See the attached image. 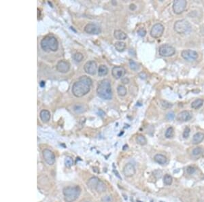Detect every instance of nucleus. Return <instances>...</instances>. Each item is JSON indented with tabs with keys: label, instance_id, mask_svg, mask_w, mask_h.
<instances>
[{
	"label": "nucleus",
	"instance_id": "nucleus-38",
	"mask_svg": "<svg viewBox=\"0 0 204 202\" xmlns=\"http://www.w3.org/2000/svg\"><path fill=\"white\" fill-rule=\"evenodd\" d=\"M138 34L141 37H144L146 34V31L144 28H140L138 30Z\"/></svg>",
	"mask_w": 204,
	"mask_h": 202
},
{
	"label": "nucleus",
	"instance_id": "nucleus-31",
	"mask_svg": "<svg viewBox=\"0 0 204 202\" xmlns=\"http://www.w3.org/2000/svg\"><path fill=\"white\" fill-rule=\"evenodd\" d=\"M203 153V149L201 147H197L194 148L192 151V154L194 157H199Z\"/></svg>",
	"mask_w": 204,
	"mask_h": 202
},
{
	"label": "nucleus",
	"instance_id": "nucleus-26",
	"mask_svg": "<svg viewBox=\"0 0 204 202\" xmlns=\"http://www.w3.org/2000/svg\"><path fill=\"white\" fill-rule=\"evenodd\" d=\"M106 189V185L105 184L102 180H99L98 184H97V187L95 188V190L98 193H103L104 192Z\"/></svg>",
	"mask_w": 204,
	"mask_h": 202
},
{
	"label": "nucleus",
	"instance_id": "nucleus-36",
	"mask_svg": "<svg viewBox=\"0 0 204 202\" xmlns=\"http://www.w3.org/2000/svg\"><path fill=\"white\" fill-rule=\"evenodd\" d=\"M195 171H196V169H195L194 167H192V166H189V167L186 168L187 173L190 174V175L193 174L195 172Z\"/></svg>",
	"mask_w": 204,
	"mask_h": 202
},
{
	"label": "nucleus",
	"instance_id": "nucleus-12",
	"mask_svg": "<svg viewBox=\"0 0 204 202\" xmlns=\"http://www.w3.org/2000/svg\"><path fill=\"white\" fill-rule=\"evenodd\" d=\"M126 70L121 66H115L112 70V74L115 79H120L125 76Z\"/></svg>",
	"mask_w": 204,
	"mask_h": 202
},
{
	"label": "nucleus",
	"instance_id": "nucleus-6",
	"mask_svg": "<svg viewBox=\"0 0 204 202\" xmlns=\"http://www.w3.org/2000/svg\"><path fill=\"white\" fill-rule=\"evenodd\" d=\"M159 53L162 57H172L176 53L175 48L169 44H163L159 48Z\"/></svg>",
	"mask_w": 204,
	"mask_h": 202
},
{
	"label": "nucleus",
	"instance_id": "nucleus-32",
	"mask_svg": "<svg viewBox=\"0 0 204 202\" xmlns=\"http://www.w3.org/2000/svg\"><path fill=\"white\" fill-rule=\"evenodd\" d=\"M74 164V160L71 157H67L65 159V165L67 167H70Z\"/></svg>",
	"mask_w": 204,
	"mask_h": 202
},
{
	"label": "nucleus",
	"instance_id": "nucleus-33",
	"mask_svg": "<svg viewBox=\"0 0 204 202\" xmlns=\"http://www.w3.org/2000/svg\"><path fill=\"white\" fill-rule=\"evenodd\" d=\"M73 58L74 61H76V62H81L83 59V55L80 53V52H76V53L74 55Z\"/></svg>",
	"mask_w": 204,
	"mask_h": 202
},
{
	"label": "nucleus",
	"instance_id": "nucleus-27",
	"mask_svg": "<svg viewBox=\"0 0 204 202\" xmlns=\"http://www.w3.org/2000/svg\"><path fill=\"white\" fill-rule=\"evenodd\" d=\"M114 46H115V48L117 50V51L119 52H122L126 48V44H125V42L123 41H116L114 44Z\"/></svg>",
	"mask_w": 204,
	"mask_h": 202
},
{
	"label": "nucleus",
	"instance_id": "nucleus-2",
	"mask_svg": "<svg viewBox=\"0 0 204 202\" xmlns=\"http://www.w3.org/2000/svg\"><path fill=\"white\" fill-rule=\"evenodd\" d=\"M97 93L100 98L105 100H110L112 98V92L110 81L104 79L100 81L97 88Z\"/></svg>",
	"mask_w": 204,
	"mask_h": 202
},
{
	"label": "nucleus",
	"instance_id": "nucleus-10",
	"mask_svg": "<svg viewBox=\"0 0 204 202\" xmlns=\"http://www.w3.org/2000/svg\"><path fill=\"white\" fill-rule=\"evenodd\" d=\"M97 70V65L94 61H89L86 62L84 65V70L85 72L90 75H95Z\"/></svg>",
	"mask_w": 204,
	"mask_h": 202
},
{
	"label": "nucleus",
	"instance_id": "nucleus-1",
	"mask_svg": "<svg viewBox=\"0 0 204 202\" xmlns=\"http://www.w3.org/2000/svg\"><path fill=\"white\" fill-rule=\"evenodd\" d=\"M92 80L86 76H81L72 86V93L76 98H81L87 94L91 89Z\"/></svg>",
	"mask_w": 204,
	"mask_h": 202
},
{
	"label": "nucleus",
	"instance_id": "nucleus-40",
	"mask_svg": "<svg viewBox=\"0 0 204 202\" xmlns=\"http://www.w3.org/2000/svg\"><path fill=\"white\" fill-rule=\"evenodd\" d=\"M162 106H163V107L165 108H167V106H168L169 108H171L172 106V105L171 104H169V103H167V101H162Z\"/></svg>",
	"mask_w": 204,
	"mask_h": 202
},
{
	"label": "nucleus",
	"instance_id": "nucleus-22",
	"mask_svg": "<svg viewBox=\"0 0 204 202\" xmlns=\"http://www.w3.org/2000/svg\"><path fill=\"white\" fill-rule=\"evenodd\" d=\"M203 101L202 99H195V101L192 102L191 104V108L193 109H199L201 107L203 106Z\"/></svg>",
	"mask_w": 204,
	"mask_h": 202
},
{
	"label": "nucleus",
	"instance_id": "nucleus-44",
	"mask_svg": "<svg viewBox=\"0 0 204 202\" xmlns=\"http://www.w3.org/2000/svg\"><path fill=\"white\" fill-rule=\"evenodd\" d=\"M40 86L41 87H44V86H45V82L44 81H41L40 82Z\"/></svg>",
	"mask_w": 204,
	"mask_h": 202
},
{
	"label": "nucleus",
	"instance_id": "nucleus-37",
	"mask_svg": "<svg viewBox=\"0 0 204 202\" xmlns=\"http://www.w3.org/2000/svg\"><path fill=\"white\" fill-rule=\"evenodd\" d=\"M190 132H191V129H190L189 127H186L185 129H184V131L183 132V137L184 138H187L189 137V135H190Z\"/></svg>",
	"mask_w": 204,
	"mask_h": 202
},
{
	"label": "nucleus",
	"instance_id": "nucleus-34",
	"mask_svg": "<svg viewBox=\"0 0 204 202\" xmlns=\"http://www.w3.org/2000/svg\"><path fill=\"white\" fill-rule=\"evenodd\" d=\"M129 67L132 70L137 71L139 69V65L137 63L133 61V60H130L129 61Z\"/></svg>",
	"mask_w": 204,
	"mask_h": 202
},
{
	"label": "nucleus",
	"instance_id": "nucleus-16",
	"mask_svg": "<svg viewBox=\"0 0 204 202\" xmlns=\"http://www.w3.org/2000/svg\"><path fill=\"white\" fill-rule=\"evenodd\" d=\"M124 175L127 177H131L135 174V168L131 163H127L123 168Z\"/></svg>",
	"mask_w": 204,
	"mask_h": 202
},
{
	"label": "nucleus",
	"instance_id": "nucleus-3",
	"mask_svg": "<svg viewBox=\"0 0 204 202\" xmlns=\"http://www.w3.org/2000/svg\"><path fill=\"white\" fill-rule=\"evenodd\" d=\"M41 48L44 51L48 52L50 51L55 52L59 48L58 41L53 35H47L41 40L40 42Z\"/></svg>",
	"mask_w": 204,
	"mask_h": 202
},
{
	"label": "nucleus",
	"instance_id": "nucleus-45",
	"mask_svg": "<svg viewBox=\"0 0 204 202\" xmlns=\"http://www.w3.org/2000/svg\"><path fill=\"white\" fill-rule=\"evenodd\" d=\"M114 173H115V174H116V176L117 177H118V178H120V179H121V176H119V173H118V171H117L116 170V171H115V170H114Z\"/></svg>",
	"mask_w": 204,
	"mask_h": 202
},
{
	"label": "nucleus",
	"instance_id": "nucleus-5",
	"mask_svg": "<svg viewBox=\"0 0 204 202\" xmlns=\"http://www.w3.org/2000/svg\"><path fill=\"white\" fill-rule=\"evenodd\" d=\"M174 31L178 34H186L191 31V25L186 20H178L174 23Z\"/></svg>",
	"mask_w": 204,
	"mask_h": 202
},
{
	"label": "nucleus",
	"instance_id": "nucleus-4",
	"mask_svg": "<svg viewBox=\"0 0 204 202\" xmlns=\"http://www.w3.org/2000/svg\"><path fill=\"white\" fill-rule=\"evenodd\" d=\"M80 189L78 187H68L63 189V195L65 201L73 202L76 201L80 194Z\"/></svg>",
	"mask_w": 204,
	"mask_h": 202
},
{
	"label": "nucleus",
	"instance_id": "nucleus-17",
	"mask_svg": "<svg viewBox=\"0 0 204 202\" xmlns=\"http://www.w3.org/2000/svg\"><path fill=\"white\" fill-rule=\"evenodd\" d=\"M40 117L43 123H48L51 119V112L47 110H42L40 112Z\"/></svg>",
	"mask_w": 204,
	"mask_h": 202
},
{
	"label": "nucleus",
	"instance_id": "nucleus-29",
	"mask_svg": "<svg viewBox=\"0 0 204 202\" xmlns=\"http://www.w3.org/2000/svg\"><path fill=\"white\" fill-rule=\"evenodd\" d=\"M165 135H166V137L168 138V139H169V138H172L174 135V128H173V127H168V128H167V130H166Z\"/></svg>",
	"mask_w": 204,
	"mask_h": 202
},
{
	"label": "nucleus",
	"instance_id": "nucleus-9",
	"mask_svg": "<svg viewBox=\"0 0 204 202\" xmlns=\"http://www.w3.org/2000/svg\"><path fill=\"white\" fill-rule=\"evenodd\" d=\"M181 56L184 59L188 61H194L198 58V53L196 51L191 49L184 50L181 52Z\"/></svg>",
	"mask_w": 204,
	"mask_h": 202
},
{
	"label": "nucleus",
	"instance_id": "nucleus-15",
	"mask_svg": "<svg viewBox=\"0 0 204 202\" xmlns=\"http://www.w3.org/2000/svg\"><path fill=\"white\" fill-rule=\"evenodd\" d=\"M192 114L191 112L184 110V111L179 113L177 115L176 119L180 122H186L190 121L192 118Z\"/></svg>",
	"mask_w": 204,
	"mask_h": 202
},
{
	"label": "nucleus",
	"instance_id": "nucleus-13",
	"mask_svg": "<svg viewBox=\"0 0 204 202\" xmlns=\"http://www.w3.org/2000/svg\"><path fill=\"white\" fill-rule=\"evenodd\" d=\"M56 68H57V70L59 72L65 74L69 71V69H70V65H69V63L68 61L61 60L57 63Z\"/></svg>",
	"mask_w": 204,
	"mask_h": 202
},
{
	"label": "nucleus",
	"instance_id": "nucleus-41",
	"mask_svg": "<svg viewBox=\"0 0 204 202\" xmlns=\"http://www.w3.org/2000/svg\"><path fill=\"white\" fill-rule=\"evenodd\" d=\"M98 114H99V116H100V117H104V116L105 115V112H103V110H99Z\"/></svg>",
	"mask_w": 204,
	"mask_h": 202
},
{
	"label": "nucleus",
	"instance_id": "nucleus-30",
	"mask_svg": "<svg viewBox=\"0 0 204 202\" xmlns=\"http://www.w3.org/2000/svg\"><path fill=\"white\" fill-rule=\"evenodd\" d=\"M172 182H173V178L171 176L169 175V174H166V175H165L164 178H163V182L165 183V184L171 185L172 184Z\"/></svg>",
	"mask_w": 204,
	"mask_h": 202
},
{
	"label": "nucleus",
	"instance_id": "nucleus-21",
	"mask_svg": "<svg viewBox=\"0 0 204 202\" xmlns=\"http://www.w3.org/2000/svg\"><path fill=\"white\" fill-rule=\"evenodd\" d=\"M99 181V180L97 178V177H93V178H91L89 180V182L87 183L88 187L89 188H91V189H95V188L97 187V184H98Z\"/></svg>",
	"mask_w": 204,
	"mask_h": 202
},
{
	"label": "nucleus",
	"instance_id": "nucleus-28",
	"mask_svg": "<svg viewBox=\"0 0 204 202\" xmlns=\"http://www.w3.org/2000/svg\"><path fill=\"white\" fill-rule=\"evenodd\" d=\"M136 142L139 145L144 146V145L146 144L147 140H146V138L145 137L144 135H139L136 137Z\"/></svg>",
	"mask_w": 204,
	"mask_h": 202
},
{
	"label": "nucleus",
	"instance_id": "nucleus-24",
	"mask_svg": "<svg viewBox=\"0 0 204 202\" xmlns=\"http://www.w3.org/2000/svg\"><path fill=\"white\" fill-rule=\"evenodd\" d=\"M108 73V69L105 65H101L98 69V75L99 76H104Z\"/></svg>",
	"mask_w": 204,
	"mask_h": 202
},
{
	"label": "nucleus",
	"instance_id": "nucleus-8",
	"mask_svg": "<svg viewBox=\"0 0 204 202\" xmlns=\"http://www.w3.org/2000/svg\"><path fill=\"white\" fill-rule=\"evenodd\" d=\"M164 26L161 23H156L154 25L153 27H152L151 30H150V34L151 35V37L153 38H161L163 35L164 32Z\"/></svg>",
	"mask_w": 204,
	"mask_h": 202
},
{
	"label": "nucleus",
	"instance_id": "nucleus-35",
	"mask_svg": "<svg viewBox=\"0 0 204 202\" xmlns=\"http://www.w3.org/2000/svg\"><path fill=\"white\" fill-rule=\"evenodd\" d=\"M102 202H113V198L111 195H105L102 197Z\"/></svg>",
	"mask_w": 204,
	"mask_h": 202
},
{
	"label": "nucleus",
	"instance_id": "nucleus-11",
	"mask_svg": "<svg viewBox=\"0 0 204 202\" xmlns=\"http://www.w3.org/2000/svg\"><path fill=\"white\" fill-rule=\"evenodd\" d=\"M43 157L49 165H52L55 163V155L53 152L49 149H44L42 152Z\"/></svg>",
	"mask_w": 204,
	"mask_h": 202
},
{
	"label": "nucleus",
	"instance_id": "nucleus-23",
	"mask_svg": "<svg viewBox=\"0 0 204 202\" xmlns=\"http://www.w3.org/2000/svg\"><path fill=\"white\" fill-rule=\"evenodd\" d=\"M86 110V106L83 104H76L74 106V111L77 113V114H80V113H82L85 112Z\"/></svg>",
	"mask_w": 204,
	"mask_h": 202
},
{
	"label": "nucleus",
	"instance_id": "nucleus-19",
	"mask_svg": "<svg viewBox=\"0 0 204 202\" xmlns=\"http://www.w3.org/2000/svg\"><path fill=\"white\" fill-rule=\"evenodd\" d=\"M114 36L118 40H125L127 38V34L121 30H115L114 32Z\"/></svg>",
	"mask_w": 204,
	"mask_h": 202
},
{
	"label": "nucleus",
	"instance_id": "nucleus-18",
	"mask_svg": "<svg viewBox=\"0 0 204 202\" xmlns=\"http://www.w3.org/2000/svg\"><path fill=\"white\" fill-rule=\"evenodd\" d=\"M204 140V134L202 132H198L195 134L192 137V142L193 144H198Z\"/></svg>",
	"mask_w": 204,
	"mask_h": 202
},
{
	"label": "nucleus",
	"instance_id": "nucleus-14",
	"mask_svg": "<svg viewBox=\"0 0 204 202\" xmlns=\"http://www.w3.org/2000/svg\"><path fill=\"white\" fill-rule=\"evenodd\" d=\"M85 31L89 34H99L101 32L100 27L94 23L87 24L85 27Z\"/></svg>",
	"mask_w": 204,
	"mask_h": 202
},
{
	"label": "nucleus",
	"instance_id": "nucleus-42",
	"mask_svg": "<svg viewBox=\"0 0 204 202\" xmlns=\"http://www.w3.org/2000/svg\"><path fill=\"white\" fill-rule=\"evenodd\" d=\"M122 82L123 83V84H128V83L129 82V80L127 78H125L122 80Z\"/></svg>",
	"mask_w": 204,
	"mask_h": 202
},
{
	"label": "nucleus",
	"instance_id": "nucleus-39",
	"mask_svg": "<svg viewBox=\"0 0 204 202\" xmlns=\"http://www.w3.org/2000/svg\"><path fill=\"white\" fill-rule=\"evenodd\" d=\"M166 118H167V120H169V121H172V120H174V118H175V114H174V112H169L168 114H167Z\"/></svg>",
	"mask_w": 204,
	"mask_h": 202
},
{
	"label": "nucleus",
	"instance_id": "nucleus-7",
	"mask_svg": "<svg viewBox=\"0 0 204 202\" xmlns=\"http://www.w3.org/2000/svg\"><path fill=\"white\" fill-rule=\"evenodd\" d=\"M187 5V2L185 0H176L173 3V10L174 13L180 15L185 10Z\"/></svg>",
	"mask_w": 204,
	"mask_h": 202
},
{
	"label": "nucleus",
	"instance_id": "nucleus-25",
	"mask_svg": "<svg viewBox=\"0 0 204 202\" xmlns=\"http://www.w3.org/2000/svg\"><path fill=\"white\" fill-rule=\"evenodd\" d=\"M117 93L118 95L121 97H124L127 95V90L126 87L123 85H119L118 88H117Z\"/></svg>",
	"mask_w": 204,
	"mask_h": 202
},
{
	"label": "nucleus",
	"instance_id": "nucleus-20",
	"mask_svg": "<svg viewBox=\"0 0 204 202\" xmlns=\"http://www.w3.org/2000/svg\"><path fill=\"white\" fill-rule=\"evenodd\" d=\"M154 159H155V161L156 163L160 165H165L167 161L166 157H165L164 155H163V154H156L155 157H154Z\"/></svg>",
	"mask_w": 204,
	"mask_h": 202
},
{
	"label": "nucleus",
	"instance_id": "nucleus-46",
	"mask_svg": "<svg viewBox=\"0 0 204 202\" xmlns=\"http://www.w3.org/2000/svg\"></svg>",
	"mask_w": 204,
	"mask_h": 202
},
{
	"label": "nucleus",
	"instance_id": "nucleus-43",
	"mask_svg": "<svg viewBox=\"0 0 204 202\" xmlns=\"http://www.w3.org/2000/svg\"><path fill=\"white\" fill-rule=\"evenodd\" d=\"M129 8H130V9H131V10H135V9H136L135 5H134V4H131Z\"/></svg>",
	"mask_w": 204,
	"mask_h": 202
}]
</instances>
